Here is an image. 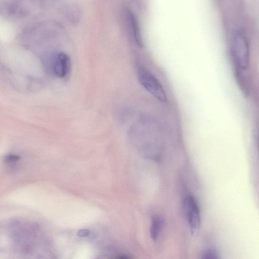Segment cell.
Returning <instances> with one entry per match:
<instances>
[{
	"label": "cell",
	"instance_id": "cell-6",
	"mask_svg": "<svg viewBox=\"0 0 259 259\" xmlns=\"http://www.w3.org/2000/svg\"><path fill=\"white\" fill-rule=\"evenodd\" d=\"M163 222L161 218L155 216L153 217L150 229V236L152 240H156L161 232Z\"/></svg>",
	"mask_w": 259,
	"mask_h": 259
},
{
	"label": "cell",
	"instance_id": "cell-5",
	"mask_svg": "<svg viewBox=\"0 0 259 259\" xmlns=\"http://www.w3.org/2000/svg\"><path fill=\"white\" fill-rule=\"evenodd\" d=\"M70 64L69 56L63 52L60 53L54 62V71L55 74L60 78L65 77L69 71Z\"/></svg>",
	"mask_w": 259,
	"mask_h": 259
},
{
	"label": "cell",
	"instance_id": "cell-1",
	"mask_svg": "<svg viewBox=\"0 0 259 259\" xmlns=\"http://www.w3.org/2000/svg\"><path fill=\"white\" fill-rule=\"evenodd\" d=\"M40 233L30 222L12 221L0 224V254L35 258L40 255Z\"/></svg>",
	"mask_w": 259,
	"mask_h": 259
},
{
	"label": "cell",
	"instance_id": "cell-7",
	"mask_svg": "<svg viewBox=\"0 0 259 259\" xmlns=\"http://www.w3.org/2000/svg\"><path fill=\"white\" fill-rule=\"evenodd\" d=\"M129 17L135 39L138 45L142 47L143 46V42L137 20L133 14L131 13L129 14Z\"/></svg>",
	"mask_w": 259,
	"mask_h": 259
},
{
	"label": "cell",
	"instance_id": "cell-2",
	"mask_svg": "<svg viewBox=\"0 0 259 259\" xmlns=\"http://www.w3.org/2000/svg\"><path fill=\"white\" fill-rule=\"evenodd\" d=\"M231 54L234 63L240 69H246L249 64V49L245 35L241 31L236 32L233 36Z\"/></svg>",
	"mask_w": 259,
	"mask_h": 259
},
{
	"label": "cell",
	"instance_id": "cell-4",
	"mask_svg": "<svg viewBox=\"0 0 259 259\" xmlns=\"http://www.w3.org/2000/svg\"><path fill=\"white\" fill-rule=\"evenodd\" d=\"M184 209L192 233L195 234L201 226V215L198 203L192 196H188L184 201Z\"/></svg>",
	"mask_w": 259,
	"mask_h": 259
},
{
	"label": "cell",
	"instance_id": "cell-8",
	"mask_svg": "<svg viewBox=\"0 0 259 259\" xmlns=\"http://www.w3.org/2000/svg\"><path fill=\"white\" fill-rule=\"evenodd\" d=\"M202 257L206 259H216L219 258V255L215 249L209 248L205 251Z\"/></svg>",
	"mask_w": 259,
	"mask_h": 259
},
{
	"label": "cell",
	"instance_id": "cell-9",
	"mask_svg": "<svg viewBox=\"0 0 259 259\" xmlns=\"http://www.w3.org/2000/svg\"><path fill=\"white\" fill-rule=\"evenodd\" d=\"M91 234V231L89 229H81L78 231L77 235L80 237L89 236Z\"/></svg>",
	"mask_w": 259,
	"mask_h": 259
},
{
	"label": "cell",
	"instance_id": "cell-3",
	"mask_svg": "<svg viewBox=\"0 0 259 259\" xmlns=\"http://www.w3.org/2000/svg\"><path fill=\"white\" fill-rule=\"evenodd\" d=\"M137 74L140 83L149 94L162 103L166 102V95L165 91L155 75L143 66L138 67Z\"/></svg>",
	"mask_w": 259,
	"mask_h": 259
}]
</instances>
